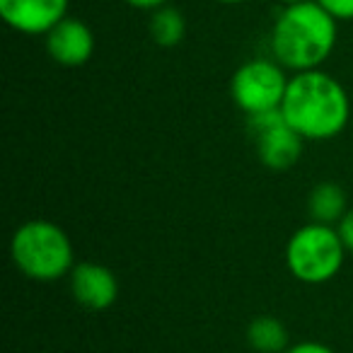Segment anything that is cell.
Listing matches in <instances>:
<instances>
[{"label": "cell", "mask_w": 353, "mask_h": 353, "mask_svg": "<svg viewBox=\"0 0 353 353\" xmlns=\"http://www.w3.org/2000/svg\"><path fill=\"white\" fill-rule=\"evenodd\" d=\"M281 112L303 138L329 141L346 128L351 119V99L336 78L314 68L290 78Z\"/></svg>", "instance_id": "6da1fadb"}, {"label": "cell", "mask_w": 353, "mask_h": 353, "mask_svg": "<svg viewBox=\"0 0 353 353\" xmlns=\"http://www.w3.org/2000/svg\"><path fill=\"white\" fill-rule=\"evenodd\" d=\"M336 44V20L317 0L285 6L271 30V51L283 68L295 73L314 70L332 56Z\"/></svg>", "instance_id": "7a4b0ae2"}, {"label": "cell", "mask_w": 353, "mask_h": 353, "mask_svg": "<svg viewBox=\"0 0 353 353\" xmlns=\"http://www.w3.org/2000/svg\"><path fill=\"white\" fill-rule=\"evenodd\" d=\"M15 266L32 281H56L73 271V242L51 221H27L12 235Z\"/></svg>", "instance_id": "3957f363"}, {"label": "cell", "mask_w": 353, "mask_h": 353, "mask_svg": "<svg viewBox=\"0 0 353 353\" xmlns=\"http://www.w3.org/2000/svg\"><path fill=\"white\" fill-rule=\"evenodd\" d=\"M346 252L339 230L324 223H307L288 240L285 264L298 281L319 285L341 271Z\"/></svg>", "instance_id": "277c9868"}, {"label": "cell", "mask_w": 353, "mask_h": 353, "mask_svg": "<svg viewBox=\"0 0 353 353\" xmlns=\"http://www.w3.org/2000/svg\"><path fill=\"white\" fill-rule=\"evenodd\" d=\"M288 83L290 80L285 78L281 63H274V61H266V59H254L242 63L235 70L230 83V92L237 107L247 117H254V114L281 109Z\"/></svg>", "instance_id": "5b68a950"}, {"label": "cell", "mask_w": 353, "mask_h": 353, "mask_svg": "<svg viewBox=\"0 0 353 353\" xmlns=\"http://www.w3.org/2000/svg\"><path fill=\"white\" fill-rule=\"evenodd\" d=\"M247 131L254 138L259 160L269 170H290L300 160L305 138L285 121L281 109L250 117Z\"/></svg>", "instance_id": "8992f818"}, {"label": "cell", "mask_w": 353, "mask_h": 353, "mask_svg": "<svg viewBox=\"0 0 353 353\" xmlns=\"http://www.w3.org/2000/svg\"><path fill=\"white\" fill-rule=\"evenodd\" d=\"M68 12V0H0V15L22 34H49Z\"/></svg>", "instance_id": "52a82bcc"}, {"label": "cell", "mask_w": 353, "mask_h": 353, "mask_svg": "<svg viewBox=\"0 0 353 353\" xmlns=\"http://www.w3.org/2000/svg\"><path fill=\"white\" fill-rule=\"evenodd\" d=\"M70 293L83 307L102 312L119 298V281L112 269L94 261H83L70 271Z\"/></svg>", "instance_id": "ba28073f"}, {"label": "cell", "mask_w": 353, "mask_h": 353, "mask_svg": "<svg viewBox=\"0 0 353 353\" xmlns=\"http://www.w3.org/2000/svg\"><path fill=\"white\" fill-rule=\"evenodd\" d=\"M46 51L59 65L78 68L85 65L94 54V34L78 17H63L46 34Z\"/></svg>", "instance_id": "9c48e42d"}, {"label": "cell", "mask_w": 353, "mask_h": 353, "mask_svg": "<svg viewBox=\"0 0 353 353\" xmlns=\"http://www.w3.org/2000/svg\"><path fill=\"white\" fill-rule=\"evenodd\" d=\"M307 211L312 223H324V225L339 223L348 211L346 192L334 182L317 184L307 196Z\"/></svg>", "instance_id": "30bf717a"}, {"label": "cell", "mask_w": 353, "mask_h": 353, "mask_svg": "<svg viewBox=\"0 0 353 353\" xmlns=\"http://www.w3.org/2000/svg\"><path fill=\"white\" fill-rule=\"evenodd\" d=\"M247 343L259 353H285L288 351V329L279 317L261 314L247 327Z\"/></svg>", "instance_id": "8fae6325"}, {"label": "cell", "mask_w": 353, "mask_h": 353, "mask_svg": "<svg viewBox=\"0 0 353 353\" xmlns=\"http://www.w3.org/2000/svg\"><path fill=\"white\" fill-rule=\"evenodd\" d=\"M150 37L157 46L162 49H172V46L182 44L184 34H187V20L184 15L176 8H157L152 10V17H150Z\"/></svg>", "instance_id": "7c38bea8"}, {"label": "cell", "mask_w": 353, "mask_h": 353, "mask_svg": "<svg viewBox=\"0 0 353 353\" xmlns=\"http://www.w3.org/2000/svg\"><path fill=\"white\" fill-rule=\"evenodd\" d=\"M334 20H353V0H317Z\"/></svg>", "instance_id": "4fadbf2b"}, {"label": "cell", "mask_w": 353, "mask_h": 353, "mask_svg": "<svg viewBox=\"0 0 353 353\" xmlns=\"http://www.w3.org/2000/svg\"><path fill=\"white\" fill-rule=\"evenodd\" d=\"M339 235H341L343 245H346L348 252H353V208H348L346 216L339 221Z\"/></svg>", "instance_id": "5bb4252c"}, {"label": "cell", "mask_w": 353, "mask_h": 353, "mask_svg": "<svg viewBox=\"0 0 353 353\" xmlns=\"http://www.w3.org/2000/svg\"><path fill=\"white\" fill-rule=\"evenodd\" d=\"M285 353H336L334 348H329L327 343H319V341H300L295 346H288Z\"/></svg>", "instance_id": "9a60e30c"}, {"label": "cell", "mask_w": 353, "mask_h": 353, "mask_svg": "<svg viewBox=\"0 0 353 353\" xmlns=\"http://www.w3.org/2000/svg\"><path fill=\"white\" fill-rule=\"evenodd\" d=\"M131 8H138V10H157V8L167 6V0H123Z\"/></svg>", "instance_id": "2e32d148"}, {"label": "cell", "mask_w": 353, "mask_h": 353, "mask_svg": "<svg viewBox=\"0 0 353 353\" xmlns=\"http://www.w3.org/2000/svg\"><path fill=\"white\" fill-rule=\"evenodd\" d=\"M281 3H285V6H298V3H307V0H281Z\"/></svg>", "instance_id": "e0dca14e"}, {"label": "cell", "mask_w": 353, "mask_h": 353, "mask_svg": "<svg viewBox=\"0 0 353 353\" xmlns=\"http://www.w3.org/2000/svg\"><path fill=\"white\" fill-rule=\"evenodd\" d=\"M218 3H225V6H237V3H245V0H218Z\"/></svg>", "instance_id": "ac0fdd59"}]
</instances>
